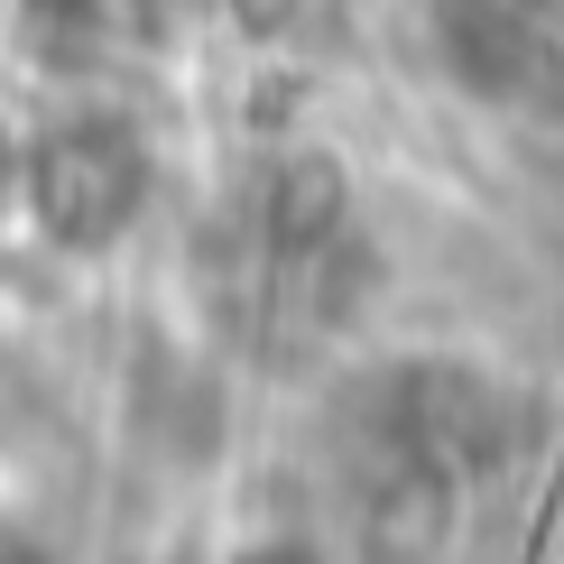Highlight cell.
Returning a JSON list of instances; mask_svg holds the SVG:
<instances>
[{"mask_svg": "<svg viewBox=\"0 0 564 564\" xmlns=\"http://www.w3.org/2000/svg\"><path fill=\"white\" fill-rule=\"evenodd\" d=\"M29 204L46 223V241L65 250H111L149 204V139L121 111H75L37 139L29 158Z\"/></svg>", "mask_w": 564, "mask_h": 564, "instance_id": "6da1fadb", "label": "cell"}, {"mask_svg": "<svg viewBox=\"0 0 564 564\" xmlns=\"http://www.w3.org/2000/svg\"><path fill=\"white\" fill-rule=\"evenodd\" d=\"M435 56L444 75L481 102H509L536 65V19L528 0H435Z\"/></svg>", "mask_w": 564, "mask_h": 564, "instance_id": "7a4b0ae2", "label": "cell"}, {"mask_svg": "<svg viewBox=\"0 0 564 564\" xmlns=\"http://www.w3.org/2000/svg\"><path fill=\"white\" fill-rule=\"evenodd\" d=\"M260 204H269V241L315 260V250H334L343 223H351V176H343L324 149H288V158L269 167V195H260Z\"/></svg>", "mask_w": 564, "mask_h": 564, "instance_id": "3957f363", "label": "cell"}, {"mask_svg": "<svg viewBox=\"0 0 564 564\" xmlns=\"http://www.w3.org/2000/svg\"><path fill=\"white\" fill-rule=\"evenodd\" d=\"M10 185H19V139L0 130V195H10Z\"/></svg>", "mask_w": 564, "mask_h": 564, "instance_id": "277c9868", "label": "cell"}]
</instances>
